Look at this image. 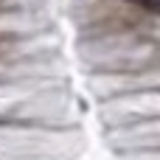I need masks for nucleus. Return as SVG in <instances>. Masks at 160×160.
Returning <instances> with one entry per match:
<instances>
[{
	"mask_svg": "<svg viewBox=\"0 0 160 160\" xmlns=\"http://www.w3.org/2000/svg\"><path fill=\"white\" fill-rule=\"evenodd\" d=\"M129 3H135V6H141V8H146V11L160 14V0H129Z\"/></svg>",
	"mask_w": 160,
	"mask_h": 160,
	"instance_id": "obj_1",
	"label": "nucleus"
}]
</instances>
